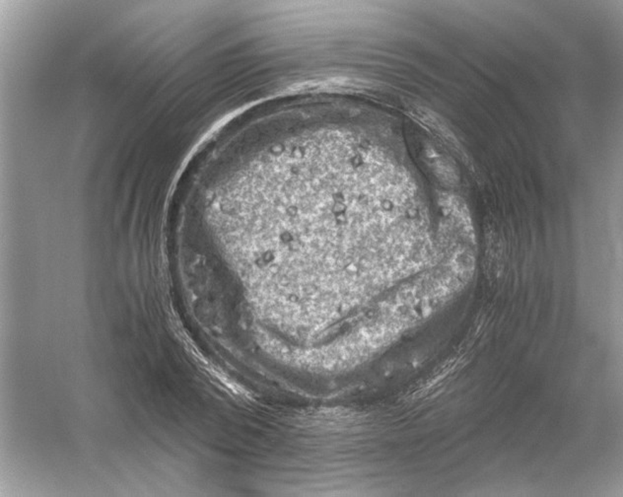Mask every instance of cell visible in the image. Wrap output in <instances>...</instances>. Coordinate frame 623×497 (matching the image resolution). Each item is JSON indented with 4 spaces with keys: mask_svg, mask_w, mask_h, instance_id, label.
<instances>
[{
    "mask_svg": "<svg viewBox=\"0 0 623 497\" xmlns=\"http://www.w3.org/2000/svg\"><path fill=\"white\" fill-rule=\"evenodd\" d=\"M440 202L447 217L451 218L452 222L457 226L459 232L467 240L474 242L471 215L464 203L459 198L449 195H444Z\"/></svg>",
    "mask_w": 623,
    "mask_h": 497,
    "instance_id": "6da1fadb",
    "label": "cell"
},
{
    "mask_svg": "<svg viewBox=\"0 0 623 497\" xmlns=\"http://www.w3.org/2000/svg\"><path fill=\"white\" fill-rule=\"evenodd\" d=\"M431 158L433 160V168L437 176L447 184H455L458 180V175L456 174V170L454 169V167H452L451 164L447 162L444 158H440L437 154Z\"/></svg>",
    "mask_w": 623,
    "mask_h": 497,
    "instance_id": "7a4b0ae2",
    "label": "cell"
}]
</instances>
